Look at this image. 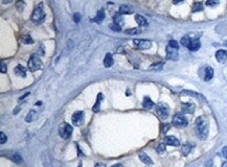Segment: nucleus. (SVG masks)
Masks as SVG:
<instances>
[{
  "label": "nucleus",
  "mask_w": 227,
  "mask_h": 167,
  "mask_svg": "<svg viewBox=\"0 0 227 167\" xmlns=\"http://www.w3.org/2000/svg\"><path fill=\"white\" fill-rule=\"evenodd\" d=\"M196 133L199 139L205 140L208 136V122L203 116L199 117L196 121Z\"/></svg>",
  "instance_id": "f257e3e1"
},
{
  "label": "nucleus",
  "mask_w": 227,
  "mask_h": 167,
  "mask_svg": "<svg viewBox=\"0 0 227 167\" xmlns=\"http://www.w3.org/2000/svg\"><path fill=\"white\" fill-rule=\"evenodd\" d=\"M45 19V13H44V9H43V4L40 3L38 7L35 9L34 13L32 15V20L34 23L39 24L42 23Z\"/></svg>",
  "instance_id": "f03ea898"
},
{
  "label": "nucleus",
  "mask_w": 227,
  "mask_h": 167,
  "mask_svg": "<svg viewBox=\"0 0 227 167\" xmlns=\"http://www.w3.org/2000/svg\"><path fill=\"white\" fill-rule=\"evenodd\" d=\"M43 64L42 61L39 59V56H32L28 61V69L30 71H37L39 69H42Z\"/></svg>",
  "instance_id": "7ed1b4c3"
},
{
  "label": "nucleus",
  "mask_w": 227,
  "mask_h": 167,
  "mask_svg": "<svg viewBox=\"0 0 227 167\" xmlns=\"http://www.w3.org/2000/svg\"><path fill=\"white\" fill-rule=\"evenodd\" d=\"M59 133L63 139H68L72 134V127L68 123H62L59 127Z\"/></svg>",
  "instance_id": "20e7f679"
},
{
  "label": "nucleus",
  "mask_w": 227,
  "mask_h": 167,
  "mask_svg": "<svg viewBox=\"0 0 227 167\" xmlns=\"http://www.w3.org/2000/svg\"><path fill=\"white\" fill-rule=\"evenodd\" d=\"M156 112L159 117L162 118V119H165V118H167V116L170 114V107L164 103H159L156 105Z\"/></svg>",
  "instance_id": "39448f33"
},
{
  "label": "nucleus",
  "mask_w": 227,
  "mask_h": 167,
  "mask_svg": "<svg viewBox=\"0 0 227 167\" xmlns=\"http://www.w3.org/2000/svg\"><path fill=\"white\" fill-rule=\"evenodd\" d=\"M172 123L173 125L177 127H184L187 125V119L181 114H177L173 117V120H172Z\"/></svg>",
  "instance_id": "423d86ee"
},
{
  "label": "nucleus",
  "mask_w": 227,
  "mask_h": 167,
  "mask_svg": "<svg viewBox=\"0 0 227 167\" xmlns=\"http://www.w3.org/2000/svg\"><path fill=\"white\" fill-rule=\"evenodd\" d=\"M84 112L82 111H77L71 117V120H72L73 125H77V127H80L81 124H83L84 122Z\"/></svg>",
  "instance_id": "0eeeda50"
},
{
  "label": "nucleus",
  "mask_w": 227,
  "mask_h": 167,
  "mask_svg": "<svg viewBox=\"0 0 227 167\" xmlns=\"http://www.w3.org/2000/svg\"><path fill=\"white\" fill-rule=\"evenodd\" d=\"M134 45L137 46L138 48H142V49H148V48L151 47V41L149 40H144V39H135L134 41Z\"/></svg>",
  "instance_id": "6e6552de"
},
{
  "label": "nucleus",
  "mask_w": 227,
  "mask_h": 167,
  "mask_svg": "<svg viewBox=\"0 0 227 167\" xmlns=\"http://www.w3.org/2000/svg\"><path fill=\"white\" fill-rule=\"evenodd\" d=\"M167 58L172 61H177L178 59H179L178 49L171 47V46H167Z\"/></svg>",
  "instance_id": "1a4fd4ad"
},
{
  "label": "nucleus",
  "mask_w": 227,
  "mask_h": 167,
  "mask_svg": "<svg viewBox=\"0 0 227 167\" xmlns=\"http://www.w3.org/2000/svg\"><path fill=\"white\" fill-rule=\"evenodd\" d=\"M195 108L196 105L192 103H182L181 105V109H182L183 113H189V114H193L195 112Z\"/></svg>",
  "instance_id": "9d476101"
},
{
  "label": "nucleus",
  "mask_w": 227,
  "mask_h": 167,
  "mask_svg": "<svg viewBox=\"0 0 227 167\" xmlns=\"http://www.w3.org/2000/svg\"><path fill=\"white\" fill-rule=\"evenodd\" d=\"M198 37H199V36H192V34H186V36H184L182 39H181V44H182L183 46H185V47H187V46H189V44L191 43L192 41L198 39Z\"/></svg>",
  "instance_id": "9b49d317"
},
{
  "label": "nucleus",
  "mask_w": 227,
  "mask_h": 167,
  "mask_svg": "<svg viewBox=\"0 0 227 167\" xmlns=\"http://www.w3.org/2000/svg\"><path fill=\"white\" fill-rule=\"evenodd\" d=\"M164 142H165V144H167V145H172V146H179L180 145L179 140H178L176 137H174V136H167V137L164 139Z\"/></svg>",
  "instance_id": "f8f14e48"
},
{
  "label": "nucleus",
  "mask_w": 227,
  "mask_h": 167,
  "mask_svg": "<svg viewBox=\"0 0 227 167\" xmlns=\"http://www.w3.org/2000/svg\"><path fill=\"white\" fill-rule=\"evenodd\" d=\"M216 58H217V60H218V62L224 63L225 61L227 60V51L226 50H223V49L218 50L216 53Z\"/></svg>",
  "instance_id": "ddd939ff"
},
{
  "label": "nucleus",
  "mask_w": 227,
  "mask_h": 167,
  "mask_svg": "<svg viewBox=\"0 0 227 167\" xmlns=\"http://www.w3.org/2000/svg\"><path fill=\"white\" fill-rule=\"evenodd\" d=\"M200 47H201V43H200V41L198 40V39L193 40L191 43L189 44V46H187V48H189L191 51H197Z\"/></svg>",
  "instance_id": "4468645a"
},
{
  "label": "nucleus",
  "mask_w": 227,
  "mask_h": 167,
  "mask_svg": "<svg viewBox=\"0 0 227 167\" xmlns=\"http://www.w3.org/2000/svg\"><path fill=\"white\" fill-rule=\"evenodd\" d=\"M114 63V60L113 58H112V54L110 53H107L105 56V59H104V66L106 67V68H109V67H111L112 65H113Z\"/></svg>",
  "instance_id": "2eb2a0df"
},
{
  "label": "nucleus",
  "mask_w": 227,
  "mask_h": 167,
  "mask_svg": "<svg viewBox=\"0 0 227 167\" xmlns=\"http://www.w3.org/2000/svg\"><path fill=\"white\" fill-rule=\"evenodd\" d=\"M194 146H195V144L191 143V142H186V143L182 146V154L184 155V156H187V155L192 152Z\"/></svg>",
  "instance_id": "dca6fc26"
},
{
  "label": "nucleus",
  "mask_w": 227,
  "mask_h": 167,
  "mask_svg": "<svg viewBox=\"0 0 227 167\" xmlns=\"http://www.w3.org/2000/svg\"><path fill=\"white\" fill-rule=\"evenodd\" d=\"M139 159L142 161L144 163H146L147 165H152L153 164V161L151 160V158L148 156V155H146L144 152H139Z\"/></svg>",
  "instance_id": "f3484780"
},
{
  "label": "nucleus",
  "mask_w": 227,
  "mask_h": 167,
  "mask_svg": "<svg viewBox=\"0 0 227 167\" xmlns=\"http://www.w3.org/2000/svg\"><path fill=\"white\" fill-rule=\"evenodd\" d=\"M15 73L18 75V76H22V77H25L26 75V70L22 65H18L15 69Z\"/></svg>",
  "instance_id": "a211bd4d"
},
{
  "label": "nucleus",
  "mask_w": 227,
  "mask_h": 167,
  "mask_svg": "<svg viewBox=\"0 0 227 167\" xmlns=\"http://www.w3.org/2000/svg\"><path fill=\"white\" fill-rule=\"evenodd\" d=\"M104 19H105V12H104V10L102 9L97 13V16H95V18H94V21L97 22V23H102Z\"/></svg>",
  "instance_id": "6ab92c4d"
},
{
  "label": "nucleus",
  "mask_w": 227,
  "mask_h": 167,
  "mask_svg": "<svg viewBox=\"0 0 227 167\" xmlns=\"http://www.w3.org/2000/svg\"><path fill=\"white\" fill-rule=\"evenodd\" d=\"M135 21L137 22V24L139 26H147L148 25V22H147L146 18L142 17V16H140V15L135 16Z\"/></svg>",
  "instance_id": "aec40b11"
},
{
  "label": "nucleus",
  "mask_w": 227,
  "mask_h": 167,
  "mask_svg": "<svg viewBox=\"0 0 227 167\" xmlns=\"http://www.w3.org/2000/svg\"><path fill=\"white\" fill-rule=\"evenodd\" d=\"M212 76H214V69H212V67H206L204 79H205L206 81H210V79L212 78Z\"/></svg>",
  "instance_id": "412c9836"
},
{
  "label": "nucleus",
  "mask_w": 227,
  "mask_h": 167,
  "mask_svg": "<svg viewBox=\"0 0 227 167\" xmlns=\"http://www.w3.org/2000/svg\"><path fill=\"white\" fill-rule=\"evenodd\" d=\"M142 105H144V109H152L153 107H154V103H153L152 100H151L150 97H144V103H142Z\"/></svg>",
  "instance_id": "4be33fe9"
},
{
  "label": "nucleus",
  "mask_w": 227,
  "mask_h": 167,
  "mask_svg": "<svg viewBox=\"0 0 227 167\" xmlns=\"http://www.w3.org/2000/svg\"><path fill=\"white\" fill-rule=\"evenodd\" d=\"M37 112L36 111H34V110H32V111L29 112V113L26 115V117H25V121L26 122H32V121H34L35 119L37 118Z\"/></svg>",
  "instance_id": "5701e85b"
},
{
  "label": "nucleus",
  "mask_w": 227,
  "mask_h": 167,
  "mask_svg": "<svg viewBox=\"0 0 227 167\" xmlns=\"http://www.w3.org/2000/svg\"><path fill=\"white\" fill-rule=\"evenodd\" d=\"M102 99H103V94H102V93H99V96H97V103H95L94 107H93V112H99V108H101Z\"/></svg>",
  "instance_id": "b1692460"
},
{
  "label": "nucleus",
  "mask_w": 227,
  "mask_h": 167,
  "mask_svg": "<svg viewBox=\"0 0 227 167\" xmlns=\"http://www.w3.org/2000/svg\"><path fill=\"white\" fill-rule=\"evenodd\" d=\"M119 13L122 14V15H124V14H132L133 10H131V7H128V5L122 4V5H120V7H119Z\"/></svg>",
  "instance_id": "393cba45"
},
{
  "label": "nucleus",
  "mask_w": 227,
  "mask_h": 167,
  "mask_svg": "<svg viewBox=\"0 0 227 167\" xmlns=\"http://www.w3.org/2000/svg\"><path fill=\"white\" fill-rule=\"evenodd\" d=\"M202 10H203V5H202V3H200V2L194 3L193 7H192V12H193V13H196V12H201Z\"/></svg>",
  "instance_id": "a878e982"
},
{
  "label": "nucleus",
  "mask_w": 227,
  "mask_h": 167,
  "mask_svg": "<svg viewBox=\"0 0 227 167\" xmlns=\"http://www.w3.org/2000/svg\"><path fill=\"white\" fill-rule=\"evenodd\" d=\"M163 63L162 62H160V63H156V64H153L152 66L150 67V70H153V71H159V70H161L162 69V67H163Z\"/></svg>",
  "instance_id": "bb28decb"
},
{
  "label": "nucleus",
  "mask_w": 227,
  "mask_h": 167,
  "mask_svg": "<svg viewBox=\"0 0 227 167\" xmlns=\"http://www.w3.org/2000/svg\"><path fill=\"white\" fill-rule=\"evenodd\" d=\"M21 41H22V43H24V44H32L34 43V40H32V39L30 38V36H28V34H25V36L22 37Z\"/></svg>",
  "instance_id": "cd10ccee"
},
{
  "label": "nucleus",
  "mask_w": 227,
  "mask_h": 167,
  "mask_svg": "<svg viewBox=\"0 0 227 167\" xmlns=\"http://www.w3.org/2000/svg\"><path fill=\"white\" fill-rule=\"evenodd\" d=\"M219 2H220V0H206L205 4L207 5V7H216V5H218Z\"/></svg>",
  "instance_id": "c85d7f7f"
},
{
  "label": "nucleus",
  "mask_w": 227,
  "mask_h": 167,
  "mask_svg": "<svg viewBox=\"0 0 227 167\" xmlns=\"http://www.w3.org/2000/svg\"><path fill=\"white\" fill-rule=\"evenodd\" d=\"M110 28H111L112 30H114V31H120V30H122V27H120V25H119V24H117V23L110 24Z\"/></svg>",
  "instance_id": "c756f323"
},
{
  "label": "nucleus",
  "mask_w": 227,
  "mask_h": 167,
  "mask_svg": "<svg viewBox=\"0 0 227 167\" xmlns=\"http://www.w3.org/2000/svg\"><path fill=\"white\" fill-rule=\"evenodd\" d=\"M125 32H126L127 34H136L139 32V30H138V28H130V29L125 30Z\"/></svg>",
  "instance_id": "7c9ffc66"
},
{
  "label": "nucleus",
  "mask_w": 227,
  "mask_h": 167,
  "mask_svg": "<svg viewBox=\"0 0 227 167\" xmlns=\"http://www.w3.org/2000/svg\"><path fill=\"white\" fill-rule=\"evenodd\" d=\"M165 152V143H161L158 145V147H157V152L158 154H163V152Z\"/></svg>",
  "instance_id": "2f4dec72"
},
{
  "label": "nucleus",
  "mask_w": 227,
  "mask_h": 167,
  "mask_svg": "<svg viewBox=\"0 0 227 167\" xmlns=\"http://www.w3.org/2000/svg\"><path fill=\"white\" fill-rule=\"evenodd\" d=\"M13 161L15 163H17V164H20V163L22 162V158L18 154H16V155H14L13 156Z\"/></svg>",
  "instance_id": "473e14b6"
},
{
  "label": "nucleus",
  "mask_w": 227,
  "mask_h": 167,
  "mask_svg": "<svg viewBox=\"0 0 227 167\" xmlns=\"http://www.w3.org/2000/svg\"><path fill=\"white\" fill-rule=\"evenodd\" d=\"M169 46H171V47H173V48H176V49H178L179 48V45H178V43L176 42L175 40H171L169 42Z\"/></svg>",
  "instance_id": "72a5a7b5"
},
{
  "label": "nucleus",
  "mask_w": 227,
  "mask_h": 167,
  "mask_svg": "<svg viewBox=\"0 0 227 167\" xmlns=\"http://www.w3.org/2000/svg\"><path fill=\"white\" fill-rule=\"evenodd\" d=\"M0 136H1V139H0V143H1V144H4L5 142H7V136H5V134L3 133V132H1V133H0Z\"/></svg>",
  "instance_id": "f704fd0d"
},
{
  "label": "nucleus",
  "mask_w": 227,
  "mask_h": 167,
  "mask_svg": "<svg viewBox=\"0 0 227 167\" xmlns=\"http://www.w3.org/2000/svg\"><path fill=\"white\" fill-rule=\"evenodd\" d=\"M73 21H74L75 23H79V22L81 21V14L75 13L74 15H73Z\"/></svg>",
  "instance_id": "c9c22d12"
},
{
  "label": "nucleus",
  "mask_w": 227,
  "mask_h": 167,
  "mask_svg": "<svg viewBox=\"0 0 227 167\" xmlns=\"http://www.w3.org/2000/svg\"><path fill=\"white\" fill-rule=\"evenodd\" d=\"M113 20H114V23H117V24H119L120 22L122 21V18L120 17L119 15H115L113 17Z\"/></svg>",
  "instance_id": "e433bc0d"
},
{
  "label": "nucleus",
  "mask_w": 227,
  "mask_h": 167,
  "mask_svg": "<svg viewBox=\"0 0 227 167\" xmlns=\"http://www.w3.org/2000/svg\"><path fill=\"white\" fill-rule=\"evenodd\" d=\"M170 129V125L169 124H163V127H162V133H167V131H169Z\"/></svg>",
  "instance_id": "4c0bfd02"
},
{
  "label": "nucleus",
  "mask_w": 227,
  "mask_h": 167,
  "mask_svg": "<svg viewBox=\"0 0 227 167\" xmlns=\"http://www.w3.org/2000/svg\"><path fill=\"white\" fill-rule=\"evenodd\" d=\"M222 154H223V156H224L225 158L227 159V146H225V147H223V149H222Z\"/></svg>",
  "instance_id": "58836bf2"
},
{
  "label": "nucleus",
  "mask_w": 227,
  "mask_h": 167,
  "mask_svg": "<svg viewBox=\"0 0 227 167\" xmlns=\"http://www.w3.org/2000/svg\"><path fill=\"white\" fill-rule=\"evenodd\" d=\"M1 67H2V68H1V72L2 73L7 72V66L4 65V63H1Z\"/></svg>",
  "instance_id": "ea45409f"
},
{
  "label": "nucleus",
  "mask_w": 227,
  "mask_h": 167,
  "mask_svg": "<svg viewBox=\"0 0 227 167\" xmlns=\"http://www.w3.org/2000/svg\"><path fill=\"white\" fill-rule=\"evenodd\" d=\"M29 94H30V93H29V92L25 93V94H24V95H23V96H21V97H20V98H19V100H20V101H21V100H23V99H24V98H25V97H26V96H28V95H29Z\"/></svg>",
  "instance_id": "a19ab883"
},
{
  "label": "nucleus",
  "mask_w": 227,
  "mask_h": 167,
  "mask_svg": "<svg viewBox=\"0 0 227 167\" xmlns=\"http://www.w3.org/2000/svg\"><path fill=\"white\" fill-rule=\"evenodd\" d=\"M212 160H209V161H208V162L205 164V167H212Z\"/></svg>",
  "instance_id": "79ce46f5"
},
{
  "label": "nucleus",
  "mask_w": 227,
  "mask_h": 167,
  "mask_svg": "<svg viewBox=\"0 0 227 167\" xmlns=\"http://www.w3.org/2000/svg\"><path fill=\"white\" fill-rule=\"evenodd\" d=\"M43 49H44V47H43V45H41V49H40V52H38V53L40 54V56H43V54H44V50H43Z\"/></svg>",
  "instance_id": "37998d69"
},
{
  "label": "nucleus",
  "mask_w": 227,
  "mask_h": 167,
  "mask_svg": "<svg viewBox=\"0 0 227 167\" xmlns=\"http://www.w3.org/2000/svg\"><path fill=\"white\" fill-rule=\"evenodd\" d=\"M183 0H173V3L174 4H178V3H180V2H182Z\"/></svg>",
  "instance_id": "c03bdc74"
},
{
  "label": "nucleus",
  "mask_w": 227,
  "mask_h": 167,
  "mask_svg": "<svg viewBox=\"0 0 227 167\" xmlns=\"http://www.w3.org/2000/svg\"><path fill=\"white\" fill-rule=\"evenodd\" d=\"M94 167H106V166L104 164H101V163H99V164H97Z\"/></svg>",
  "instance_id": "a18cd8bd"
},
{
  "label": "nucleus",
  "mask_w": 227,
  "mask_h": 167,
  "mask_svg": "<svg viewBox=\"0 0 227 167\" xmlns=\"http://www.w3.org/2000/svg\"><path fill=\"white\" fill-rule=\"evenodd\" d=\"M111 167H124V166H122V164H115V165H113V166H111Z\"/></svg>",
  "instance_id": "49530a36"
},
{
  "label": "nucleus",
  "mask_w": 227,
  "mask_h": 167,
  "mask_svg": "<svg viewBox=\"0 0 227 167\" xmlns=\"http://www.w3.org/2000/svg\"><path fill=\"white\" fill-rule=\"evenodd\" d=\"M7 2H11V0H3V3H7Z\"/></svg>",
  "instance_id": "de8ad7c7"
}]
</instances>
